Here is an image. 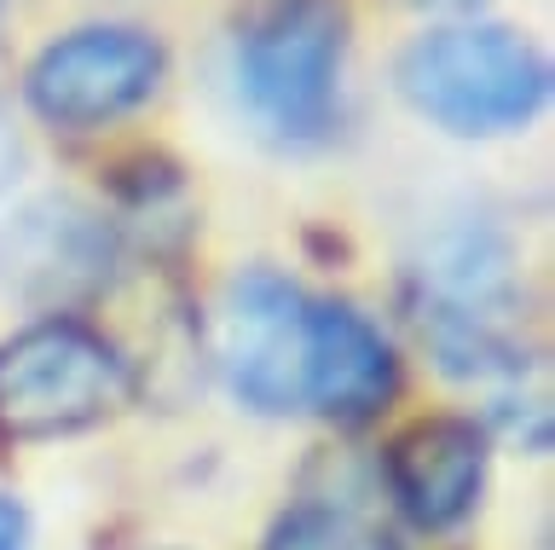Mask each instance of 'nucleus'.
<instances>
[{
    "label": "nucleus",
    "mask_w": 555,
    "mask_h": 550,
    "mask_svg": "<svg viewBox=\"0 0 555 550\" xmlns=\"http://www.w3.org/2000/svg\"><path fill=\"white\" fill-rule=\"evenodd\" d=\"M399 93L434 128L486 140L532 123L550 93L544 53L503 24H451L428 29L399 53Z\"/></svg>",
    "instance_id": "1"
},
{
    "label": "nucleus",
    "mask_w": 555,
    "mask_h": 550,
    "mask_svg": "<svg viewBox=\"0 0 555 550\" xmlns=\"http://www.w3.org/2000/svg\"><path fill=\"white\" fill-rule=\"evenodd\" d=\"M128 400V359L81 319H41L0 342V435L59 440Z\"/></svg>",
    "instance_id": "2"
},
{
    "label": "nucleus",
    "mask_w": 555,
    "mask_h": 550,
    "mask_svg": "<svg viewBox=\"0 0 555 550\" xmlns=\"http://www.w3.org/2000/svg\"><path fill=\"white\" fill-rule=\"evenodd\" d=\"M347 12L336 0H272L237 41V93L284 145L319 140L336 116Z\"/></svg>",
    "instance_id": "3"
},
{
    "label": "nucleus",
    "mask_w": 555,
    "mask_h": 550,
    "mask_svg": "<svg viewBox=\"0 0 555 550\" xmlns=\"http://www.w3.org/2000/svg\"><path fill=\"white\" fill-rule=\"evenodd\" d=\"M163 71L168 53L156 36L133 24H87L41 47L24 93L52 128H99L145 105L163 88Z\"/></svg>",
    "instance_id": "4"
},
{
    "label": "nucleus",
    "mask_w": 555,
    "mask_h": 550,
    "mask_svg": "<svg viewBox=\"0 0 555 550\" xmlns=\"http://www.w3.org/2000/svg\"><path fill=\"white\" fill-rule=\"evenodd\" d=\"M307 296L278 267H243L220 302V366L249 411H295L307 388Z\"/></svg>",
    "instance_id": "5"
},
{
    "label": "nucleus",
    "mask_w": 555,
    "mask_h": 550,
    "mask_svg": "<svg viewBox=\"0 0 555 550\" xmlns=\"http://www.w3.org/2000/svg\"><path fill=\"white\" fill-rule=\"evenodd\" d=\"M111 261V227L76 197H41L0 227V279L41 307H64L104 290Z\"/></svg>",
    "instance_id": "6"
},
{
    "label": "nucleus",
    "mask_w": 555,
    "mask_h": 550,
    "mask_svg": "<svg viewBox=\"0 0 555 550\" xmlns=\"http://www.w3.org/2000/svg\"><path fill=\"white\" fill-rule=\"evenodd\" d=\"M486 429L475 418H423L388 440V493L416 527L446 533L480 504L486 487Z\"/></svg>",
    "instance_id": "7"
},
{
    "label": "nucleus",
    "mask_w": 555,
    "mask_h": 550,
    "mask_svg": "<svg viewBox=\"0 0 555 550\" xmlns=\"http://www.w3.org/2000/svg\"><path fill=\"white\" fill-rule=\"evenodd\" d=\"M399 388V359L388 336L376 331L359 307L312 302L307 307V388L330 423H371Z\"/></svg>",
    "instance_id": "8"
},
{
    "label": "nucleus",
    "mask_w": 555,
    "mask_h": 550,
    "mask_svg": "<svg viewBox=\"0 0 555 550\" xmlns=\"http://www.w3.org/2000/svg\"><path fill=\"white\" fill-rule=\"evenodd\" d=\"M267 550H405V545L347 504H295L272 522Z\"/></svg>",
    "instance_id": "9"
},
{
    "label": "nucleus",
    "mask_w": 555,
    "mask_h": 550,
    "mask_svg": "<svg viewBox=\"0 0 555 550\" xmlns=\"http://www.w3.org/2000/svg\"><path fill=\"white\" fill-rule=\"evenodd\" d=\"M17 175H24V140H17V128H12L7 99H0V192H12Z\"/></svg>",
    "instance_id": "10"
},
{
    "label": "nucleus",
    "mask_w": 555,
    "mask_h": 550,
    "mask_svg": "<svg viewBox=\"0 0 555 550\" xmlns=\"http://www.w3.org/2000/svg\"><path fill=\"white\" fill-rule=\"evenodd\" d=\"M24 545H29V510L0 493V550H24Z\"/></svg>",
    "instance_id": "11"
},
{
    "label": "nucleus",
    "mask_w": 555,
    "mask_h": 550,
    "mask_svg": "<svg viewBox=\"0 0 555 550\" xmlns=\"http://www.w3.org/2000/svg\"><path fill=\"white\" fill-rule=\"evenodd\" d=\"M423 7H434V12H468V7H480V0H423Z\"/></svg>",
    "instance_id": "12"
}]
</instances>
